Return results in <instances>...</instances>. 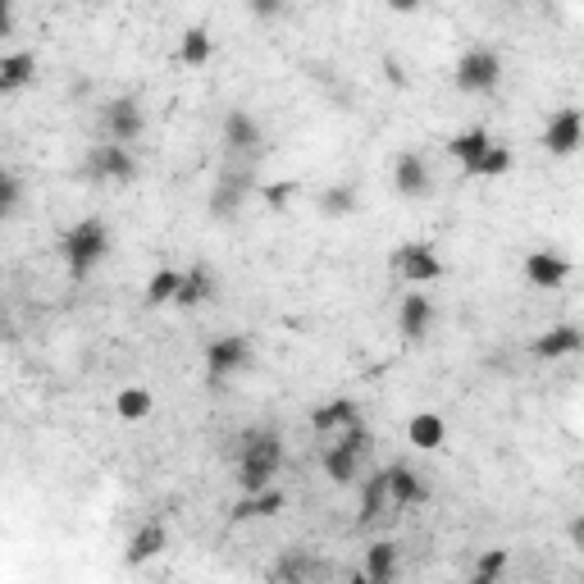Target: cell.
I'll list each match as a JSON object with an SVG mask.
<instances>
[{
	"label": "cell",
	"instance_id": "obj_1",
	"mask_svg": "<svg viewBox=\"0 0 584 584\" xmlns=\"http://www.w3.org/2000/svg\"><path fill=\"white\" fill-rule=\"evenodd\" d=\"M284 466V439L279 429H247L238 448V488L242 494H265L269 480Z\"/></svg>",
	"mask_w": 584,
	"mask_h": 584
},
{
	"label": "cell",
	"instance_id": "obj_2",
	"mask_svg": "<svg viewBox=\"0 0 584 584\" xmlns=\"http://www.w3.org/2000/svg\"><path fill=\"white\" fill-rule=\"evenodd\" d=\"M106 256H110V229L101 220H78L65 238H59V261H65L69 279H87Z\"/></svg>",
	"mask_w": 584,
	"mask_h": 584
},
{
	"label": "cell",
	"instance_id": "obj_3",
	"mask_svg": "<svg viewBox=\"0 0 584 584\" xmlns=\"http://www.w3.org/2000/svg\"><path fill=\"white\" fill-rule=\"evenodd\" d=\"M371 452H375V434L365 425H352L324 448V475L333 484H352L365 461H371Z\"/></svg>",
	"mask_w": 584,
	"mask_h": 584
},
{
	"label": "cell",
	"instance_id": "obj_4",
	"mask_svg": "<svg viewBox=\"0 0 584 584\" xmlns=\"http://www.w3.org/2000/svg\"><path fill=\"white\" fill-rule=\"evenodd\" d=\"M82 178L97 183V188H124V183L137 178V156L129 146H114V142H97L82 161Z\"/></svg>",
	"mask_w": 584,
	"mask_h": 584
},
{
	"label": "cell",
	"instance_id": "obj_5",
	"mask_svg": "<svg viewBox=\"0 0 584 584\" xmlns=\"http://www.w3.org/2000/svg\"><path fill=\"white\" fill-rule=\"evenodd\" d=\"M452 82L466 91V97H488V91H498V82H503V59L488 46H471L466 55L456 59Z\"/></svg>",
	"mask_w": 584,
	"mask_h": 584
},
{
	"label": "cell",
	"instance_id": "obj_6",
	"mask_svg": "<svg viewBox=\"0 0 584 584\" xmlns=\"http://www.w3.org/2000/svg\"><path fill=\"white\" fill-rule=\"evenodd\" d=\"M97 129H101V142H114V146L137 142L142 129H146L142 101L137 97H114V101H106L101 114H97Z\"/></svg>",
	"mask_w": 584,
	"mask_h": 584
},
{
	"label": "cell",
	"instance_id": "obj_7",
	"mask_svg": "<svg viewBox=\"0 0 584 584\" xmlns=\"http://www.w3.org/2000/svg\"><path fill=\"white\" fill-rule=\"evenodd\" d=\"M252 192H261V183L252 169H220L214 174V188H210V220H233V214L242 210V201H247Z\"/></svg>",
	"mask_w": 584,
	"mask_h": 584
},
{
	"label": "cell",
	"instance_id": "obj_8",
	"mask_svg": "<svg viewBox=\"0 0 584 584\" xmlns=\"http://www.w3.org/2000/svg\"><path fill=\"white\" fill-rule=\"evenodd\" d=\"M329 580H333V562L316 558L311 548H288L269 566V584H329Z\"/></svg>",
	"mask_w": 584,
	"mask_h": 584
},
{
	"label": "cell",
	"instance_id": "obj_9",
	"mask_svg": "<svg viewBox=\"0 0 584 584\" xmlns=\"http://www.w3.org/2000/svg\"><path fill=\"white\" fill-rule=\"evenodd\" d=\"M388 269L397 274V279H407V284H434V279H443V261H439V252L429 247V242H403V247H393Z\"/></svg>",
	"mask_w": 584,
	"mask_h": 584
},
{
	"label": "cell",
	"instance_id": "obj_10",
	"mask_svg": "<svg viewBox=\"0 0 584 584\" xmlns=\"http://www.w3.org/2000/svg\"><path fill=\"white\" fill-rule=\"evenodd\" d=\"M247 365H252V343L242 333H224L206 348V379L210 384H224V379L247 371Z\"/></svg>",
	"mask_w": 584,
	"mask_h": 584
},
{
	"label": "cell",
	"instance_id": "obj_11",
	"mask_svg": "<svg viewBox=\"0 0 584 584\" xmlns=\"http://www.w3.org/2000/svg\"><path fill=\"white\" fill-rule=\"evenodd\" d=\"M580 146H584V114L575 106H566V110H558L548 119L543 151H548V156H575Z\"/></svg>",
	"mask_w": 584,
	"mask_h": 584
},
{
	"label": "cell",
	"instance_id": "obj_12",
	"mask_svg": "<svg viewBox=\"0 0 584 584\" xmlns=\"http://www.w3.org/2000/svg\"><path fill=\"white\" fill-rule=\"evenodd\" d=\"M224 146L238 151V156H265V129H261V119L247 114V110H229L224 114Z\"/></svg>",
	"mask_w": 584,
	"mask_h": 584
},
{
	"label": "cell",
	"instance_id": "obj_13",
	"mask_svg": "<svg viewBox=\"0 0 584 584\" xmlns=\"http://www.w3.org/2000/svg\"><path fill=\"white\" fill-rule=\"evenodd\" d=\"M434 320H439V311H434V301H429L425 293H407L403 306H397V333H403L407 343H420V338H429Z\"/></svg>",
	"mask_w": 584,
	"mask_h": 584
},
{
	"label": "cell",
	"instance_id": "obj_14",
	"mask_svg": "<svg viewBox=\"0 0 584 584\" xmlns=\"http://www.w3.org/2000/svg\"><path fill=\"white\" fill-rule=\"evenodd\" d=\"M520 269H526V284H530V288H543V293L562 288V284L571 279V261H566L562 252H548V247H543V252H530Z\"/></svg>",
	"mask_w": 584,
	"mask_h": 584
},
{
	"label": "cell",
	"instance_id": "obj_15",
	"mask_svg": "<svg viewBox=\"0 0 584 584\" xmlns=\"http://www.w3.org/2000/svg\"><path fill=\"white\" fill-rule=\"evenodd\" d=\"M575 352H584V329L580 324H552L530 343L535 361H562V356H575Z\"/></svg>",
	"mask_w": 584,
	"mask_h": 584
},
{
	"label": "cell",
	"instance_id": "obj_16",
	"mask_svg": "<svg viewBox=\"0 0 584 584\" xmlns=\"http://www.w3.org/2000/svg\"><path fill=\"white\" fill-rule=\"evenodd\" d=\"M488 151H494V137H488V129H480V124L466 129V133H456V137L448 142V156L461 165V178H475Z\"/></svg>",
	"mask_w": 584,
	"mask_h": 584
},
{
	"label": "cell",
	"instance_id": "obj_17",
	"mask_svg": "<svg viewBox=\"0 0 584 584\" xmlns=\"http://www.w3.org/2000/svg\"><path fill=\"white\" fill-rule=\"evenodd\" d=\"M393 188H397V197H407V201H420V197H429V188H434L429 165L416 156V151H403V156L393 161Z\"/></svg>",
	"mask_w": 584,
	"mask_h": 584
},
{
	"label": "cell",
	"instance_id": "obj_18",
	"mask_svg": "<svg viewBox=\"0 0 584 584\" xmlns=\"http://www.w3.org/2000/svg\"><path fill=\"white\" fill-rule=\"evenodd\" d=\"M161 552H165V526L161 520H142L124 543V566H146L151 558H161Z\"/></svg>",
	"mask_w": 584,
	"mask_h": 584
},
{
	"label": "cell",
	"instance_id": "obj_19",
	"mask_svg": "<svg viewBox=\"0 0 584 584\" xmlns=\"http://www.w3.org/2000/svg\"><path fill=\"white\" fill-rule=\"evenodd\" d=\"M352 425H361V411H356L352 397H333V403H320L311 411L316 434H343V429H352Z\"/></svg>",
	"mask_w": 584,
	"mask_h": 584
},
{
	"label": "cell",
	"instance_id": "obj_20",
	"mask_svg": "<svg viewBox=\"0 0 584 584\" xmlns=\"http://www.w3.org/2000/svg\"><path fill=\"white\" fill-rule=\"evenodd\" d=\"M214 293H220V279L210 274V265H192V269H183V288H178V301L183 311H197V306H206Z\"/></svg>",
	"mask_w": 584,
	"mask_h": 584
},
{
	"label": "cell",
	"instance_id": "obj_21",
	"mask_svg": "<svg viewBox=\"0 0 584 584\" xmlns=\"http://www.w3.org/2000/svg\"><path fill=\"white\" fill-rule=\"evenodd\" d=\"M388 498H393V511L425 503V480H420V471L403 466V461H393V466H388Z\"/></svg>",
	"mask_w": 584,
	"mask_h": 584
},
{
	"label": "cell",
	"instance_id": "obj_22",
	"mask_svg": "<svg viewBox=\"0 0 584 584\" xmlns=\"http://www.w3.org/2000/svg\"><path fill=\"white\" fill-rule=\"evenodd\" d=\"M388 507H393V498H388V466H379L371 480H365V488H361L356 526H361V530H365V526H375V520H379Z\"/></svg>",
	"mask_w": 584,
	"mask_h": 584
},
{
	"label": "cell",
	"instance_id": "obj_23",
	"mask_svg": "<svg viewBox=\"0 0 584 584\" xmlns=\"http://www.w3.org/2000/svg\"><path fill=\"white\" fill-rule=\"evenodd\" d=\"M37 78V55L33 51H10V55H0V91H19Z\"/></svg>",
	"mask_w": 584,
	"mask_h": 584
},
{
	"label": "cell",
	"instance_id": "obj_24",
	"mask_svg": "<svg viewBox=\"0 0 584 584\" xmlns=\"http://www.w3.org/2000/svg\"><path fill=\"white\" fill-rule=\"evenodd\" d=\"M288 507V498L279 494V488H265V494H247L233 511H229V520L233 526H242V520H265V516H279Z\"/></svg>",
	"mask_w": 584,
	"mask_h": 584
},
{
	"label": "cell",
	"instance_id": "obj_25",
	"mask_svg": "<svg viewBox=\"0 0 584 584\" xmlns=\"http://www.w3.org/2000/svg\"><path fill=\"white\" fill-rule=\"evenodd\" d=\"M356 183H329V188L316 197V206H320V214L324 220H348V214L356 210Z\"/></svg>",
	"mask_w": 584,
	"mask_h": 584
},
{
	"label": "cell",
	"instance_id": "obj_26",
	"mask_svg": "<svg viewBox=\"0 0 584 584\" xmlns=\"http://www.w3.org/2000/svg\"><path fill=\"white\" fill-rule=\"evenodd\" d=\"M407 439H411L416 448H425V452H434V448H443V439H448V425H443V416H434V411H420V416L407 420Z\"/></svg>",
	"mask_w": 584,
	"mask_h": 584
},
{
	"label": "cell",
	"instance_id": "obj_27",
	"mask_svg": "<svg viewBox=\"0 0 584 584\" xmlns=\"http://www.w3.org/2000/svg\"><path fill=\"white\" fill-rule=\"evenodd\" d=\"M361 571L371 575L375 584H393V575H397V543H388V539L371 543V548H365V562H361Z\"/></svg>",
	"mask_w": 584,
	"mask_h": 584
},
{
	"label": "cell",
	"instance_id": "obj_28",
	"mask_svg": "<svg viewBox=\"0 0 584 584\" xmlns=\"http://www.w3.org/2000/svg\"><path fill=\"white\" fill-rule=\"evenodd\" d=\"M178 288H183V274L178 269H156L146 279V293H142V301L146 306H165V301H178Z\"/></svg>",
	"mask_w": 584,
	"mask_h": 584
},
{
	"label": "cell",
	"instance_id": "obj_29",
	"mask_svg": "<svg viewBox=\"0 0 584 584\" xmlns=\"http://www.w3.org/2000/svg\"><path fill=\"white\" fill-rule=\"evenodd\" d=\"M507 548H484L480 558H475V566H471V580L466 584H498L503 580V571H507Z\"/></svg>",
	"mask_w": 584,
	"mask_h": 584
},
{
	"label": "cell",
	"instance_id": "obj_30",
	"mask_svg": "<svg viewBox=\"0 0 584 584\" xmlns=\"http://www.w3.org/2000/svg\"><path fill=\"white\" fill-rule=\"evenodd\" d=\"M178 59H183V65H206V59H210V33H206V27H188V33H183Z\"/></svg>",
	"mask_w": 584,
	"mask_h": 584
},
{
	"label": "cell",
	"instance_id": "obj_31",
	"mask_svg": "<svg viewBox=\"0 0 584 584\" xmlns=\"http://www.w3.org/2000/svg\"><path fill=\"white\" fill-rule=\"evenodd\" d=\"M151 403H156V397H151L146 388H124L114 397V411L124 416V420H146L151 416Z\"/></svg>",
	"mask_w": 584,
	"mask_h": 584
},
{
	"label": "cell",
	"instance_id": "obj_32",
	"mask_svg": "<svg viewBox=\"0 0 584 584\" xmlns=\"http://www.w3.org/2000/svg\"><path fill=\"white\" fill-rule=\"evenodd\" d=\"M507 169H511V146H498V142H494V151L484 156V165H480L475 178H503Z\"/></svg>",
	"mask_w": 584,
	"mask_h": 584
},
{
	"label": "cell",
	"instance_id": "obj_33",
	"mask_svg": "<svg viewBox=\"0 0 584 584\" xmlns=\"http://www.w3.org/2000/svg\"><path fill=\"white\" fill-rule=\"evenodd\" d=\"M261 197H265L269 210H284L297 197V183H274V188H261Z\"/></svg>",
	"mask_w": 584,
	"mask_h": 584
},
{
	"label": "cell",
	"instance_id": "obj_34",
	"mask_svg": "<svg viewBox=\"0 0 584 584\" xmlns=\"http://www.w3.org/2000/svg\"><path fill=\"white\" fill-rule=\"evenodd\" d=\"M14 206H19V178L14 174H0V210L14 214Z\"/></svg>",
	"mask_w": 584,
	"mask_h": 584
},
{
	"label": "cell",
	"instance_id": "obj_35",
	"mask_svg": "<svg viewBox=\"0 0 584 584\" xmlns=\"http://www.w3.org/2000/svg\"><path fill=\"white\" fill-rule=\"evenodd\" d=\"M384 74H388V82H397V87H407V69H403V65H397V59H393V55L384 59Z\"/></svg>",
	"mask_w": 584,
	"mask_h": 584
},
{
	"label": "cell",
	"instance_id": "obj_36",
	"mask_svg": "<svg viewBox=\"0 0 584 584\" xmlns=\"http://www.w3.org/2000/svg\"><path fill=\"white\" fill-rule=\"evenodd\" d=\"M284 5H274V0H261V5H252V19H279Z\"/></svg>",
	"mask_w": 584,
	"mask_h": 584
},
{
	"label": "cell",
	"instance_id": "obj_37",
	"mask_svg": "<svg viewBox=\"0 0 584 584\" xmlns=\"http://www.w3.org/2000/svg\"><path fill=\"white\" fill-rule=\"evenodd\" d=\"M571 543L584 552V516H575V520H571Z\"/></svg>",
	"mask_w": 584,
	"mask_h": 584
},
{
	"label": "cell",
	"instance_id": "obj_38",
	"mask_svg": "<svg viewBox=\"0 0 584 584\" xmlns=\"http://www.w3.org/2000/svg\"><path fill=\"white\" fill-rule=\"evenodd\" d=\"M348 584H375V580H371V575H365V571H356V575H352Z\"/></svg>",
	"mask_w": 584,
	"mask_h": 584
}]
</instances>
